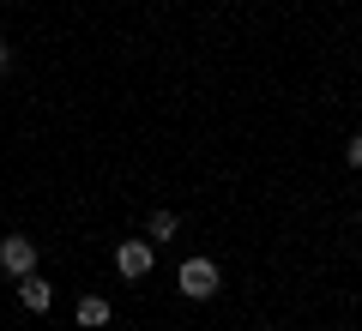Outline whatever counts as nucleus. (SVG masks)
<instances>
[{
    "label": "nucleus",
    "mask_w": 362,
    "mask_h": 331,
    "mask_svg": "<svg viewBox=\"0 0 362 331\" xmlns=\"http://www.w3.org/2000/svg\"><path fill=\"white\" fill-rule=\"evenodd\" d=\"M175 283H181V295H194V301H211V295H218V265H211V259H187V265L175 271Z\"/></svg>",
    "instance_id": "obj_1"
},
{
    "label": "nucleus",
    "mask_w": 362,
    "mask_h": 331,
    "mask_svg": "<svg viewBox=\"0 0 362 331\" xmlns=\"http://www.w3.org/2000/svg\"><path fill=\"white\" fill-rule=\"evenodd\" d=\"M0 271H6V277H30V271H37V241L6 235V241H0Z\"/></svg>",
    "instance_id": "obj_2"
},
{
    "label": "nucleus",
    "mask_w": 362,
    "mask_h": 331,
    "mask_svg": "<svg viewBox=\"0 0 362 331\" xmlns=\"http://www.w3.org/2000/svg\"><path fill=\"white\" fill-rule=\"evenodd\" d=\"M151 259H157V247H151V241H121V247H115L121 277H145V271H151Z\"/></svg>",
    "instance_id": "obj_3"
},
{
    "label": "nucleus",
    "mask_w": 362,
    "mask_h": 331,
    "mask_svg": "<svg viewBox=\"0 0 362 331\" xmlns=\"http://www.w3.org/2000/svg\"><path fill=\"white\" fill-rule=\"evenodd\" d=\"M18 295H25V307H30V313H49V301H54V283L30 271V277H18Z\"/></svg>",
    "instance_id": "obj_4"
},
{
    "label": "nucleus",
    "mask_w": 362,
    "mask_h": 331,
    "mask_svg": "<svg viewBox=\"0 0 362 331\" xmlns=\"http://www.w3.org/2000/svg\"><path fill=\"white\" fill-rule=\"evenodd\" d=\"M78 325H90V331L109 325V301L103 295H85V301H78Z\"/></svg>",
    "instance_id": "obj_5"
},
{
    "label": "nucleus",
    "mask_w": 362,
    "mask_h": 331,
    "mask_svg": "<svg viewBox=\"0 0 362 331\" xmlns=\"http://www.w3.org/2000/svg\"><path fill=\"white\" fill-rule=\"evenodd\" d=\"M175 229H181V217H175V211H151V247H157V241H169Z\"/></svg>",
    "instance_id": "obj_6"
},
{
    "label": "nucleus",
    "mask_w": 362,
    "mask_h": 331,
    "mask_svg": "<svg viewBox=\"0 0 362 331\" xmlns=\"http://www.w3.org/2000/svg\"><path fill=\"white\" fill-rule=\"evenodd\" d=\"M344 163H350V169H362V133H356V139L344 145Z\"/></svg>",
    "instance_id": "obj_7"
},
{
    "label": "nucleus",
    "mask_w": 362,
    "mask_h": 331,
    "mask_svg": "<svg viewBox=\"0 0 362 331\" xmlns=\"http://www.w3.org/2000/svg\"><path fill=\"white\" fill-rule=\"evenodd\" d=\"M6 66H13V49H6V37H0V78H6Z\"/></svg>",
    "instance_id": "obj_8"
}]
</instances>
